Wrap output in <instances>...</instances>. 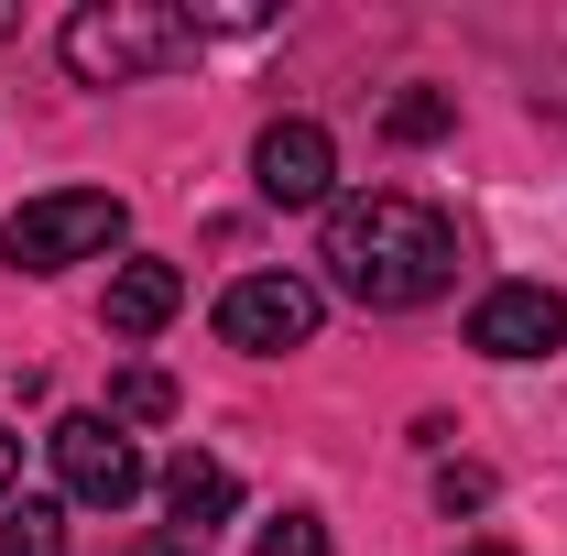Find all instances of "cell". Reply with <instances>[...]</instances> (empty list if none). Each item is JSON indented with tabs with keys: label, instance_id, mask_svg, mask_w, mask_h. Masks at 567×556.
Segmentation results:
<instances>
[{
	"label": "cell",
	"instance_id": "obj_1",
	"mask_svg": "<svg viewBox=\"0 0 567 556\" xmlns=\"http://www.w3.org/2000/svg\"><path fill=\"white\" fill-rule=\"evenodd\" d=\"M328 284L371 306V317H404V306H436L458 284V229L447 208H425L404 186H371V197H339L328 208V240H317Z\"/></svg>",
	"mask_w": 567,
	"mask_h": 556
},
{
	"label": "cell",
	"instance_id": "obj_2",
	"mask_svg": "<svg viewBox=\"0 0 567 556\" xmlns=\"http://www.w3.org/2000/svg\"><path fill=\"white\" fill-rule=\"evenodd\" d=\"M197 55V22L175 0H87L66 11V76L76 87H132V76H164Z\"/></svg>",
	"mask_w": 567,
	"mask_h": 556
},
{
	"label": "cell",
	"instance_id": "obj_3",
	"mask_svg": "<svg viewBox=\"0 0 567 556\" xmlns=\"http://www.w3.org/2000/svg\"><path fill=\"white\" fill-rule=\"evenodd\" d=\"M121 229H132V208H121L110 186H55V197H33V208L0 218V262H11V274H66V262L121 251Z\"/></svg>",
	"mask_w": 567,
	"mask_h": 556
},
{
	"label": "cell",
	"instance_id": "obj_4",
	"mask_svg": "<svg viewBox=\"0 0 567 556\" xmlns=\"http://www.w3.org/2000/svg\"><path fill=\"white\" fill-rule=\"evenodd\" d=\"M317 317H328V295L306 274H240L218 295V339L240 349V360H284V349L317 339Z\"/></svg>",
	"mask_w": 567,
	"mask_h": 556
},
{
	"label": "cell",
	"instance_id": "obj_5",
	"mask_svg": "<svg viewBox=\"0 0 567 556\" xmlns=\"http://www.w3.org/2000/svg\"><path fill=\"white\" fill-rule=\"evenodd\" d=\"M44 447H55V481H66V502H87V513H121V502L142 491V447H132L110 415H66Z\"/></svg>",
	"mask_w": 567,
	"mask_h": 556
},
{
	"label": "cell",
	"instance_id": "obj_6",
	"mask_svg": "<svg viewBox=\"0 0 567 556\" xmlns=\"http://www.w3.org/2000/svg\"><path fill=\"white\" fill-rule=\"evenodd\" d=\"M470 349L481 360H557L567 349V295L557 284H492L470 306Z\"/></svg>",
	"mask_w": 567,
	"mask_h": 556
},
{
	"label": "cell",
	"instance_id": "obj_7",
	"mask_svg": "<svg viewBox=\"0 0 567 556\" xmlns=\"http://www.w3.org/2000/svg\"><path fill=\"white\" fill-rule=\"evenodd\" d=\"M251 186H262V208H328V186H339L328 121H274L251 142Z\"/></svg>",
	"mask_w": 567,
	"mask_h": 556
},
{
	"label": "cell",
	"instance_id": "obj_8",
	"mask_svg": "<svg viewBox=\"0 0 567 556\" xmlns=\"http://www.w3.org/2000/svg\"><path fill=\"white\" fill-rule=\"evenodd\" d=\"M164 513H175V535H197V546H208V524L240 513V470L208 459V447H186V459L164 470Z\"/></svg>",
	"mask_w": 567,
	"mask_h": 556
},
{
	"label": "cell",
	"instance_id": "obj_9",
	"mask_svg": "<svg viewBox=\"0 0 567 556\" xmlns=\"http://www.w3.org/2000/svg\"><path fill=\"white\" fill-rule=\"evenodd\" d=\"M175 306H186V274L175 262H121L110 274V339H153Z\"/></svg>",
	"mask_w": 567,
	"mask_h": 556
},
{
	"label": "cell",
	"instance_id": "obj_10",
	"mask_svg": "<svg viewBox=\"0 0 567 556\" xmlns=\"http://www.w3.org/2000/svg\"><path fill=\"white\" fill-rule=\"evenodd\" d=\"M175 415V382L153 371V360H132V371H110V425L132 436V425H164Z\"/></svg>",
	"mask_w": 567,
	"mask_h": 556
},
{
	"label": "cell",
	"instance_id": "obj_11",
	"mask_svg": "<svg viewBox=\"0 0 567 556\" xmlns=\"http://www.w3.org/2000/svg\"><path fill=\"white\" fill-rule=\"evenodd\" d=\"M0 556H66V502H11Z\"/></svg>",
	"mask_w": 567,
	"mask_h": 556
},
{
	"label": "cell",
	"instance_id": "obj_12",
	"mask_svg": "<svg viewBox=\"0 0 567 556\" xmlns=\"http://www.w3.org/2000/svg\"><path fill=\"white\" fill-rule=\"evenodd\" d=\"M251 556H339V546H328L317 513H284V524H262V546H251Z\"/></svg>",
	"mask_w": 567,
	"mask_h": 556
},
{
	"label": "cell",
	"instance_id": "obj_13",
	"mask_svg": "<svg viewBox=\"0 0 567 556\" xmlns=\"http://www.w3.org/2000/svg\"><path fill=\"white\" fill-rule=\"evenodd\" d=\"M447 121H458V110H447L436 87H415V99H393V142H436Z\"/></svg>",
	"mask_w": 567,
	"mask_h": 556
},
{
	"label": "cell",
	"instance_id": "obj_14",
	"mask_svg": "<svg viewBox=\"0 0 567 556\" xmlns=\"http://www.w3.org/2000/svg\"><path fill=\"white\" fill-rule=\"evenodd\" d=\"M436 502H447V513H481V502H492V470H470V459L436 470Z\"/></svg>",
	"mask_w": 567,
	"mask_h": 556
},
{
	"label": "cell",
	"instance_id": "obj_15",
	"mask_svg": "<svg viewBox=\"0 0 567 556\" xmlns=\"http://www.w3.org/2000/svg\"><path fill=\"white\" fill-rule=\"evenodd\" d=\"M132 556H197V535H142Z\"/></svg>",
	"mask_w": 567,
	"mask_h": 556
},
{
	"label": "cell",
	"instance_id": "obj_16",
	"mask_svg": "<svg viewBox=\"0 0 567 556\" xmlns=\"http://www.w3.org/2000/svg\"><path fill=\"white\" fill-rule=\"evenodd\" d=\"M22 481V436H11V425H0V491Z\"/></svg>",
	"mask_w": 567,
	"mask_h": 556
},
{
	"label": "cell",
	"instance_id": "obj_17",
	"mask_svg": "<svg viewBox=\"0 0 567 556\" xmlns=\"http://www.w3.org/2000/svg\"><path fill=\"white\" fill-rule=\"evenodd\" d=\"M458 556H513V546H502V535H481V546H458Z\"/></svg>",
	"mask_w": 567,
	"mask_h": 556
}]
</instances>
